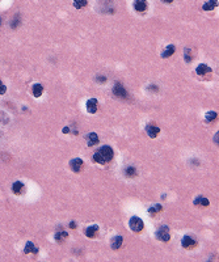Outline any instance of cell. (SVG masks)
Wrapping results in <instances>:
<instances>
[{
    "label": "cell",
    "mask_w": 219,
    "mask_h": 262,
    "mask_svg": "<svg viewBox=\"0 0 219 262\" xmlns=\"http://www.w3.org/2000/svg\"><path fill=\"white\" fill-rule=\"evenodd\" d=\"M113 159V149L109 145H103L99 151L94 152L93 155V160L99 164H105L108 161H110Z\"/></svg>",
    "instance_id": "6da1fadb"
},
{
    "label": "cell",
    "mask_w": 219,
    "mask_h": 262,
    "mask_svg": "<svg viewBox=\"0 0 219 262\" xmlns=\"http://www.w3.org/2000/svg\"><path fill=\"white\" fill-rule=\"evenodd\" d=\"M129 225H130V229L134 231V232H141L143 229V227H144L143 220L141 219V217H138V216L131 217L130 222H129Z\"/></svg>",
    "instance_id": "7a4b0ae2"
},
{
    "label": "cell",
    "mask_w": 219,
    "mask_h": 262,
    "mask_svg": "<svg viewBox=\"0 0 219 262\" xmlns=\"http://www.w3.org/2000/svg\"><path fill=\"white\" fill-rule=\"evenodd\" d=\"M156 237L160 240V241H168V240L171 238L169 236V231H168V227L167 225H163V227H160L158 231H156Z\"/></svg>",
    "instance_id": "3957f363"
},
{
    "label": "cell",
    "mask_w": 219,
    "mask_h": 262,
    "mask_svg": "<svg viewBox=\"0 0 219 262\" xmlns=\"http://www.w3.org/2000/svg\"><path fill=\"white\" fill-rule=\"evenodd\" d=\"M113 93L115 94L117 97H123V98H126V97H127V93H126L125 88H123V86H122L120 83H115V84H114Z\"/></svg>",
    "instance_id": "277c9868"
},
{
    "label": "cell",
    "mask_w": 219,
    "mask_h": 262,
    "mask_svg": "<svg viewBox=\"0 0 219 262\" xmlns=\"http://www.w3.org/2000/svg\"><path fill=\"white\" fill-rule=\"evenodd\" d=\"M70 166H71V169L74 170V172H80L83 168V160L82 159H72L71 161H70Z\"/></svg>",
    "instance_id": "5b68a950"
},
{
    "label": "cell",
    "mask_w": 219,
    "mask_h": 262,
    "mask_svg": "<svg viewBox=\"0 0 219 262\" xmlns=\"http://www.w3.org/2000/svg\"><path fill=\"white\" fill-rule=\"evenodd\" d=\"M97 105H99V102H97L96 98H91V100L87 101V110H88V113H91V114L96 113L97 112Z\"/></svg>",
    "instance_id": "8992f818"
},
{
    "label": "cell",
    "mask_w": 219,
    "mask_h": 262,
    "mask_svg": "<svg viewBox=\"0 0 219 262\" xmlns=\"http://www.w3.org/2000/svg\"><path fill=\"white\" fill-rule=\"evenodd\" d=\"M146 131H147V134L150 138H156L158 134L160 133V128L156 126V125H147V127H146Z\"/></svg>",
    "instance_id": "52a82bcc"
},
{
    "label": "cell",
    "mask_w": 219,
    "mask_h": 262,
    "mask_svg": "<svg viewBox=\"0 0 219 262\" xmlns=\"http://www.w3.org/2000/svg\"><path fill=\"white\" fill-rule=\"evenodd\" d=\"M134 8L136 12H146L147 9V3H146V0H135L134 2Z\"/></svg>",
    "instance_id": "ba28073f"
},
{
    "label": "cell",
    "mask_w": 219,
    "mask_h": 262,
    "mask_svg": "<svg viewBox=\"0 0 219 262\" xmlns=\"http://www.w3.org/2000/svg\"><path fill=\"white\" fill-rule=\"evenodd\" d=\"M197 244V241L194 238H192L190 236H184L182 237V241H181V245L184 248H190V246H194Z\"/></svg>",
    "instance_id": "9c48e42d"
},
{
    "label": "cell",
    "mask_w": 219,
    "mask_h": 262,
    "mask_svg": "<svg viewBox=\"0 0 219 262\" xmlns=\"http://www.w3.org/2000/svg\"><path fill=\"white\" fill-rule=\"evenodd\" d=\"M122 243H123V237L122 236H115L112 238V248L113 249H120L122 246Z\"/></svg>",
    "instance_id": "30bf717a"
},
{
    "label": "cell",
    "mask_w": 219,
    "mask_h": 262,
    "mask_svg": "<svg viewBox=\"0 0 219 262\" xmlns=\"http://www.w3.org/2000/svg\"><path fill=\"white\" fill-rule=\"evenodd\" d=\"M87 139H88V145H89V147H92V145H94V144L99 143V136H97L96 133H91V134H88V135H87Z\"/></svg>",
    "instance_id": "8fae6325"
},
{
    "label": "cell",
    "mask_w": 219,
    "mask_h": 262,
    "mask_svg": "<svg viewBox=\"0 0 219 262\" xmlns=\"http://www.w3.org/2000/svg\"><path fill=\"white\" fill-rule=\"evenodd\" d=\"M218 5V0H209L207 3H205L203 4V11H213L215 7Z\"/></svg>",
    "instance_id": "7c38bea8"
},
{
    "label": "cell",
    "mask_w": 219,
    "mask_h": 262,
    "mask_svg": "<svg viewBox=\"0 0 219 262\" xmlns=\"http://www.w3.org/2000/svg\"><path fill=\"white\" fill-rule=\"evenodd\" d=\"M174 50H176V47H174L173 45H169L167 49L163 50V53H162V58H169L173 53H174Z\"/></svg>",
    "instance_id": "4fadbf2b"
},
{
    "label": "cell",
    "mask_w": 219,
    "mask_h": 262,
    "mask_svg": "<svg viewBox=\"0 0 219 262\" xmlns=\"http://www.w3.org/2000/svg\"><path fill=\"white\" fill-rule=\"evenodd\" d=\"M99 231V227L97 225H92V227H88L85 229V236L87 237H94V235L97 233Z\"/></svg>",
    "instance_id": "5bb4252c"
},
{
    "label": "cell",
    "mask_w": 219,
    "mask_h": 262,
    "mask_svg": "<svg viewBox=\"0 0 219 262\" xmlns=\"http://www.w3.org/2000/svg\"><path fill=\"white\" fill-rule=\"evenodd\" d=\"M43 93V86L41 84H34L33 85V94L34 97H41Z\"/></svg>",
    "instance_id": "9a60e30c"
},
{
    "label": "cell",
    "mask_w": 219,
    "mask_h": 262,
    "mask_svg": "<svg viewBox=\"0 0 219 262\" xmlns=\"http://www.w3.org/2000/svg\"><path fill=\"white\" fill-rule=\"evenodd\" d=\"M23 189H24V184L20 182V181H17V182H14L12 185V191L14 194H20L21 191H23Z\"/></svg>",
    "instance_id": "2e32d148"
},
{
    "label": "cell",
    "mask_w": 219,
    "mask_h": 262,
    "mask_svg": "<svg viewBox=\"0 0 219 262\" xmlns=\"http://www.w3.org/2000/svg\"><path fill=\"white\" fill-rule=\"evenodd\" d=\"M24 252L28 254V253H38V249L37 248H34V245L32 241H28V244L25 245V249Z\"/></svg>",
    "instance_id": "e0dca14e"
},
{
    "label": "cell",
    "mask_w": 219,
    "mask_h": 262,
    "mask_svg": "<svg viewBox=\"0 0 219 262\" xmlns=\"http://www.w3.org/2000/svg\"><path fill=\"white\" fill-rule=\"evenodd\" d=\"M195 72H197V74H198V75H201V76H202V75H205L206 72H210V68L207 67L206 64H200L198 67H197Z\"/></svg>",
    "instance_id": "ac0fdd59"
},
{
    "label": "cell",
    "mask_w": 219,
    "mask_h": 262,
    "mask_svg": "<svg viewBox=\"0 0 219 262\" xmlns=\"http://www.w3.org/2000/svg\"><path fill=\"white\" fill-rule=\"evenodd\" d=\"M194 205H202V206H209V201L203 197H197L194 199Z\"/></svg>",
    "instance_id": "d6986e66"
},
{
    "label": "cell",
    "mask_w": 219,
    "mask_h": 262,
    "mask_svg": "<svg viewBox=\"0 0 219 262\" xmlns=\"http://www.w3.org/2000/svg\"><path fill=\"white\" fill-rule=\"evenodd\" d=\"M74 5H75V8L82 9L84 7H87V0H74Z\"/></svg>",
    "instance_id": "ffe728a7"
},
{
    "label": "cell",
    "mask_w": 219,
    "mask_h": 262,
    "mask_svg": "<svg viewBox=\"0 0 219 262\" xmlns=\"http://www.w3.org/2000/svg\"><path fill=\"white\" fill-rule=\"evenodd\" d=\"M67 236H68L67 232L59 231V232H56V233H55V240H56V241H62V240H63V238H66Z\"/></svg>",
    "instance_id": "44dd1931"
},
{
    "label": "cell",
    "mask_w": 219,
    "mask_h": 262,
    "mask_svg": "<svg viewBox=\"0 0 219 262\" xmlns=\"http://www.w3.org/2000/svg\"><path fill=\"white\" fill-rule=\"evenodd\" d=\"M216 117H218V114H216L215 112H209V113H206V115H205V118H206L207 122H211V121L216 119Z\"/></svg>",
    "instance_id": "7402d4cb"
},
{
    "label": "cell",
    "mask_w": 219,
    "mask_h": 262,
    "mask_svg": "<svg viewBox=\"0 0 219 262\" xmlns=\"http://www.w3.org/2000/svg\"><path fill=\"white\" fill-rule=\"evenodd\" d=\"M19 25H20V18H19V16H14L13 20H12V23H11V28L12 29H16Z\"/></svg>",
    "instance_id": "603a6c76"
},
{
    "label": "cell",
    "mask_w": 219,
    "mask_h": 262,
    "mask_svg": "<svg viewBox=\"0 0 219 262\" xmlns=\"http://www.w3.org/2000/svg\"><path fill=\"white\" fill-rule=\"evenodd\" d=\"M135 174V168L134 166H127L126 168V176L127 177H133Z\"/></svg>",
    "instance_id": "cb8c5ba5"
},
{
    "label": "cell",
    "mask_w": 219,
    "mask_h": 262,
    "mask_svg": "<svg viewBox=\"0 0 219 262\" xmlns=\"http://www.w3.org/2000/svg\"><path fill=\"white\" fill-rule=\"evenodd\" d=\"M162 208H163V207L160 206V205H155L154 207H151V208L148 210V212H150V214H155V212H159V211H162Z\"/></svg>",
    "instance_id": "d4e9b609"
},
{
    "label": "cell",
    "mask_w": 219,
    "mask_h": 262,
    "mask_svg": "<svg viewBox=\"0 0 219 262\" xmlns=\"http://www.w3.org/2000/svg\"><path fill=\"white\" fill-rule=\"evenodd\" d=\"M185 60H186V62H190V60H192L190 50H189V49H186V51H185Z\"/></svg>",
    "instance_id": "484cf974"
},
{
    "label": "cell",
    "mask_w": 219,
    "mask_h": 262,
    "mask_svg": "<svg viewBox=\"0 0 219 262\" xmlns=\"http://www.w3.org/2000/svg\"><path fill=\"white\" fill-rule=\"evenodd\" d=\"M7 92V86L5 85H0V94H4Z\"/></svg>",
    "instance_id": "4316f807"
},
{
    "label": "cell",
    "mask_w": 219,
    "mask_h": 262,
    "mask_svg": "<svg viewBox=\"0 0 219 262\" xmlns=\"http://www.w3.org/2000/svg\"><path fill=\"white\" fill-rule=\"evenodd\" d=\"M105 80H106V77H105V76H101V77L99 76V77H97V81H103V83H104Z\"/></svg>",
    "instance_id": "83f0119b"
},
{
    "label": "cell",
    "mask_w": 219,
    "mask_h": 262,
    "mask_svg": "<svg viewBox=\"0 0 219 262\" xmlns=\"http://www.w3.org/2000/svg\"><path fill=\"white\" fill-rule=\"evenodd\" d=\"M68 131H70V128H68V127H64V128H63V133H64V134H67Z\"/></svg>",
    "instance_id": "f1b7e54d"
},
{
    "label": "cell",
    "mask_w": 219,
    "mask_h": 262,
    "mask_svg": "<svg viewBox=\"0 0 219 262\" xmlns=\"http://www.w3.org/2000/svg\"><path fill=\"white\" fill-rule=\"evenodd\" d=\"M70 227H71V228H72V229H74V228H75V227H76V224H75V223H74V222H72V223H71V224H70Z\"/></svg>",
    "instance_id": "f546056e"
},
{
    "label": "cell",
    "mask_w": 219,
    "mask_h": 262,
    "mask_svg": "<svg viewBox=\"0 0 219 262\" xmlns=\"http://www.w3.org/2000/svg\"><path fill=\"white\" fill-rule=\"evenodd\" d=\"M163 2H165V3H172L173 0H163Z\"/></svg>",
    "instance_id": "4dcf8cb0"
},
{
    "label": "cell",
    "mask_w": 219,
    "mask_h": 262,
    "mask_svg": "<svg viewBox=\"0 0 219 262\" xmlns=\"http://www.w3.org/2000/svg\"><path fill=\"white\" fill-rule=\"evenodd\" d=\"M0 25H2V17H0Z\"/></svg>",
    "instance_id": "1f68e13d"
},
{
    "label": "cell",
    "mask_w": 219,
    "mask_h": 262,
    "mask_svg": "<svg viewBox=\"0 0 219 262\" xmlns=\"http://www.w3.org/2000/svg\"><path fill=\"white\" fill-rule=\"evenodd\" d=\"M0 85H2V80H0Z\"/></svg>",
    "instance_id": "d6a6232c"
}]
</instances>
